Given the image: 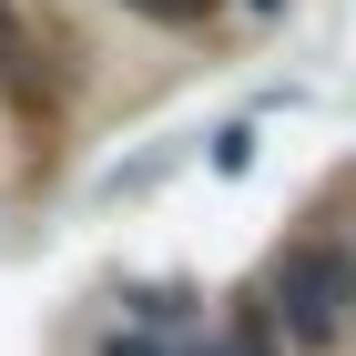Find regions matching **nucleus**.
Returning <instances> with one entry per match:
<instances>
[{
	"mask_svg": "<svg viewBox=\"0 0 356 356\" xmlns=\"http://www.w3.org/2000/svg\"><path fill=\"white\" fill-rule=\"evenodd\" d=\"M0 72H21V31H10V10H0Z\"/></svg>",
	"mask_w": 356,
	"mask_h": 356,
	"instance_id": "20e7f679",
	"label": "nucleus"
},
{
	"mask_svg": "<svg viewBox=\"0 0 356 356\" xmlns=\"http://www.w3.org/2000/svg\"><path fill=\"white\" fill-rule=\"evenodd\" d=\"M254 10H275V0H254Z\"/></svg>",
	"mask_w": 356,
	"mask_h": 356,
	"instance_id": "0eeeda50",
	"label": "nucleus"
},
{
	"mask_svg": "<svg viewBox=\"0 0 356 356\" xmlns=\"http://www.w3.org/2000/svg\"><path fill=\"white\" fill-rule=\"evenodd\" d=\"M133 10H153V21H193V10H214V0H133Z\"/></svg>",
	"mask_w": 356,
	"mask_h": 356,
	"instance_id": "7ed1b4c3",
	"label": "nucleus"
},
{
	"mask_svg": "<svg viewBox=\"0 0 356 356\" xmlns=\"http://www.w3.org/2000/svg\"><path fill=\"white\" fill-rule=\"evenodd\" d=\"M254 163V133H245V122H234V133H214V173H245Z\"/></svg>",
	"mask_w": 356,
	"mask_h": 356,
	"instance_id": "f03ea898",
	"label": "nucleus"
},
{
	"mask_svg": "<svg viewBox=\"0 0 356 356\" xmlns=\"http://www.w3.org/2000/svg\"><path fill=\"white\" fill-rule=\"evenodd\" d=\"M102 356H163V346H143V336H112V346Z\"/></svg>",
	"mask_w": 356,
	"mask_h": 356,
	"instance_id": "39448f33",
	"label": "nucleus"
},
{
	"mask_svg": "<svg viewBox=\"0 0 356 356\" xmlns=\"http://www.w3.org/2000/svg\"><path fill=\"white\" fill-rule=\"evenodd\" d=\"M265 296H275V326L296 336V346H336L346 316H356V254L326 245V234H316V245H285Z\"/></svg>",
	"mask_w": 356,
	"mask_h": 356,
	"instance_id": "f257e3e1",
	"label": "nucleus"
},
{
	"mask_svg": "<svg viewBox=\"0 0 356 356\" xmlns=\"http://www.w3.org/2000/svg\"><path fill=\"white\" fill-rule=\"evenodd\" d=\"M193 356H224V346H193Z\"/></svg>",
	"mask_w": 356,
	"mask_h": 356,
	"instance_id": "423d86ee",
	"label": "nucleus"
}]
</instances>
